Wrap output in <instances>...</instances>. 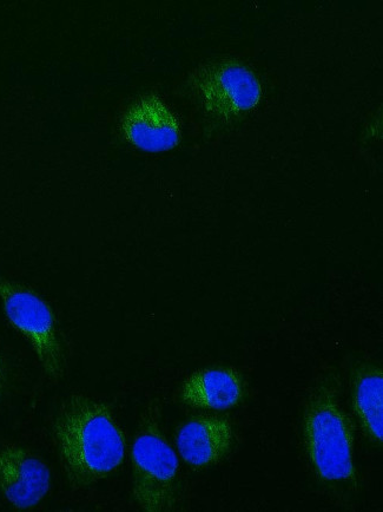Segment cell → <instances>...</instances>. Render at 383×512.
<instances>
[{
  "instance_id": "obj_1",
  "label": "cell",
  "mask_w": 383,
  "mask_h": 512,
  "mask_svg": "<svg viewBox=\"0 0 383 512\" xmlns=\"http://www.w3.org/2000/svg\"><path fill=\"white\" fill-rule=\"evenodd\" d=\"M59 461L71 488L110 477L127 455V438L110 406L85 395L66 398L52 423Z\"/></svg>"
},
{
  "instance_id": "obj_2",
  "label": "cell",
  "mask_w": 383,
  "mask_h": 512,
  "mask_svg": "<svg viewBox=\"0 0 383 512\" xmlns=\"http://www.w3.org/2000/svg\"><path fill=\"white\" fill-rule=\"evenodd\" d=\"M303 444L310 465L320 481L333 487L358 484L354 462V432L342 409L333 377L315 386L307 400L302 420Z\"/></svg>"
},
{
  "instance_id": "obj_3",
  "label": "cell",
  "mask_w": 383,
  "mask_h": 512,
  "mask_svg": "<svg viewBox=\"0 0 383 512\" xmlns=\"http://www.w3.org/2000/svg\"><path fill=\"white\" fill-rule=\"evenodd\" d=\"M162 409L142 412L132 444V497L144 511H174L180 502V463L162 429Z\"/></svg>"
},
{
  "instance_id": "obj_4",
  "label": "cell",
  "mask_w": 383,
  "mask_h": 512,
  "mask_svg": "<svg viewBox=\"0 0 383 512\" xmlns=\"http://www.w3.org/2000/svg\"><path fill=\"white\" fill-rule=\"evenodd\" d=\"M0 303L10 325L29 341L46 376L59 380L65 372V350L56 314L41 294L0 275Z\"/></svg>"
},
{
  "instance_id": "obj_5",
  "label": "cell",
  "mask_w": 383,
  "mask_h": 512,
  "mask_svg": "<svg viewBox=\"0 0 383 512\" xmlns=\"http://www.w3.org/2000/svg\"><path fill=\"white\" fill-rule=\"evenodd\" d=\"M193 87L206 113L221 122L246 115L259 105L262 97L259 78L234 59L202 68L193 78Z\"/></svg>"
},
{
  "instance_id": "obj_6",
  "label": "cell",
  "mask_w": 383,
  "mask_h": 512,
  "mask_svg": "<svg viewBox=\"0 0 383 512\" xmlns=\"http://www.w3.org/2000/svg\"><path fill=\"white\" fill-rule=\"evenodd\" d=\"M48 464L25 446L0 445V494L17 510L36 508L48 496Z\"/></svg>"
},
{
  "instance_id": "obj_7",
  "label": "cell",
  "mask_w": 383,
  "mask_h": 512,
  "mask_svg": "<svg viewBox=\"0 0 383 512\" xmlns=\"http://www.w3.org/2000/svg\"><path fill=\"white\" fill-rule=\"evenodd\" d=\"M124 139L147 153H165L180 144V121L157 95L143 96L125 111L121 122Z\"/></svg>"
},
{
  "instance_id": "obj_8",
  "label": "cell",
  "mask_w": 383,
  "mask_h": 512,
  "mask_svg": "<svg viewBox=\"0 0 383 512\" xmlns=\"http://www.w3.org/2000/svg\"><path fill=\"white\" fill-rule=\"evenodd\" d=\"M235 444L230 420L222 416H198L181 426L176 435L178 454L191 468L206 469L226 458Z\"/></svg>"
},
{
  "instance_id": "obj_9",
  "label": "cell",
  "mask_w": 383,
  "mask_h": 512,
  "mask_svg": "<svg viewBox=\"0 0 383 512\" xmlns=\"http://www.w3.org/2000/svg\"><path fill=\"white\" fill-rule=\"evenodd\" d=\"M241 373L233 367H209L194 372L181 387L182 402L191 408L224 411L236 408L244 398Z\"/></svg>"
},
{
  "instance_id": "obj_10",
  "label": "cell",
  "mask_w": 383,
  "mask_h": 512,
  "mask_svg": "<svg viewBox=\"0 0 383 512\" xmlns=\"http://www.w3.org/2000/svg\"><path fill=\"white\" fill-rule=\"evenodd\" d=\"M352 405L356 419L369 441H383V373L379 366L366 364L355 370Z\"/></svg>"
},
{
  "instance_id": "obj_11",
  "label": "cell",
  "mask_w": 383,
  "mask_h": 512,
  "mask_svg": "<svg viewBox=\"0 0 383 512\" xmlns=\"http://www.w3.org/2000/svg\"><path fill=\"white\" fill-rule=\"evenodd\" d=\"M6 383H8V369H6L3 354L0 352V398H2L6 389Z\"/></svg>"
}]
</instances>
